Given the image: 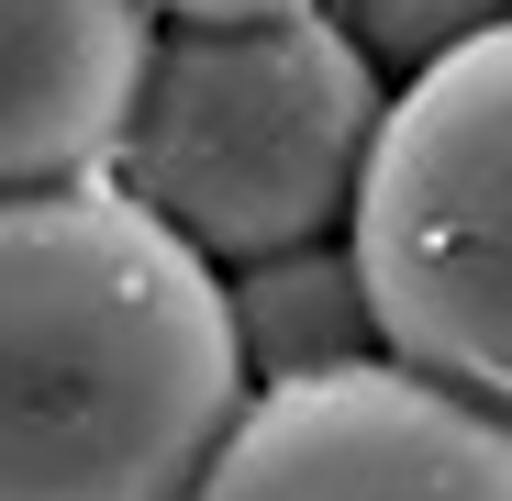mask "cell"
<instances>
[{
  "label": "cell",
  "mask_w": 512,
  "mask_h": 501,
  "mask_svg": "<svg viewBox=\"0 0 512 501\" xmlns=\"http://www.w3.org/2000/svg\"><path fill=\"white\" fill-rule=\"evenodd\" d=\"M223 268L123 179L0 201V501H190L245 424Z\"/></svg>",
  "instance_id": "obj_1"
},
{
  "label": "cell",
  "mask_w": 512,
  "mask_h": 501,
  "mask_svg": "<svg viewBox=\"0 0 512 501\" xmlns=\"http://www.w3.org/2000/svg\"><path fill=\"white\" fill-rule=\"evenodd\" d=\"M390 101V67L334 12L167 23L112 179L212 268H256L357 223Z\"/></svg>",
  "instance_id": "obj_2"
},
{
  "label": "cell",
  "mask_w": 512,
  "mask_h": 501,
  "mask_svg": "<svg viewBox=\"0 0 512 501\" xmlns=\"http://www.w3.org/2000/svg\"><path fill=\"white\" fill-rule=\"evenodd\" d=\"M346 245L379 301V346L512 412V23L401 78Z\"/></svg>",
  "instance_id": "obj_3"
},
{
  "label": "cell",
  "mask_w": 512,
  "mask_h": 501,
  "mask_svg": "<svg viewBox=\"0 0 512 501\" xmlns=\"http://www.w3.org/2000/svg\"><path fill=\"white\" fill-rule=\"evenodd\" d=\"M190 501H512V412L412 357H357L256 390Z\"/></svg>",
  "instance_id": "obj_4"
},
{
  "label": "cell",
  "mask_w": 512,
  "mask_h": 501,
  "mask_svg": "<svg viewBox=\"0 0 512 501\" xmlns=\"http://www.w3.org/2000/svg\"><path fill=\"white\" fill-rule=\"evenodd\" d=\"M156 34V0H0V201L112 179Z\"/></svg>",
  "instance_id": "obj_5"
},
{
  "label": "cell",
  "mask_w": 512,
  "mask_h": 501,
  "mask_svg": "<svg viewBox=\"0 0 512 501\" xmlns=\"http://www.w3.org/2000/svg\"><path fill=\"white\" fill-rule=\"evenodd\" d=\"M223 301H234V346H245V379H256V390H279V379H323V368H357V357H390V346H379L368 268H357L346 234L234 268Z\"/></svg>",
  "instance_id": "obj_6"
},
{
  "label": "cell",
  "mask_w": 512,
  "mask_h": 501,
  "mask_svg": "<svg viewBox=\"0 0 512 501\" xmlns=\"http://www.w3.org/2000/svg\"><path fill=\"white\" fill-rule=\"evenodd\" d=\"M334 23H346L390 78H423L435 56H457L468 34H490V23H512V0H323Z\"/></svg>",
  "instance_id": "obj_7"
},
{
  "label": "cell",
  "mask_w": 512,
  "mask_h": 501,
  "mask_svg": "<svg viewBox=\"0 0 512 501\" xmlns=\"http://www.w3.org/2000/svg\"><path fill=\"white\" fill-rule=\"evenodd\" d=\"M167 23H279V12H323V0H156Z\"/></svg>",
  "instance_id": "obj_8"
}]
</instances>
